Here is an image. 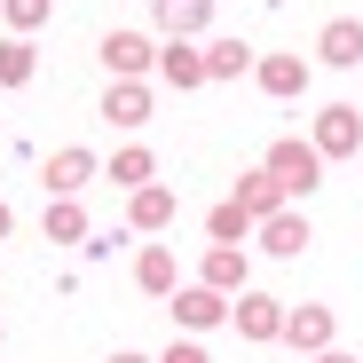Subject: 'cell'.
Returning a JSON list of instances; mask_svg holds the SVG:
<instances>
[{"label": "cell", "instance_id": "obj_26", "mask_svg": "<svg viewBox=\"0 0 363 363\" xmlns=\"http://www.w3.org/2000/svg\"><path fill=\"white\" fill-rule=\"evenodd\" d=\"M111 363H158V355H135V347H118V355H111Z\"/></svg>", "mask_w": 363, "mask_h": 363}, {"label": "cell", "instance_id": "obj_20", "mask_svg": "<svg viewBox=\"0 0 363 363\" xmlns=\"http://www.w3.org/2000/svg\"><path fill=\"white\" fill-rule=\"evenodd\" d=\"M253 229H261V221H253L245 206H237V198H221V206L206 213V237H213V245H245Z\"/></svg>", "mask_w": 363, "mask_h": 363}, {"label": "cell", "instance_id": "obj_2", "mask_svg": "<svg viewBox=\"0 0 363 363\" xmlns=\"http://www.w3.org/2000/svg\"><path fill=\"white\" fill-rule=\"evenodd\" d=\"M284 308L292 300H277V292H237L229 300V324H237V340H284Z\"/></svg>", "mask_w": 363, "mask_h": 363}, {"label": "cell", "instance_id": "obj_19", "mask_svg": "<svg viewBox=\"0 0 363 363\" xmlns=\"http://www.w3.org/2000/svg\"><path fill=\"white\" fill-rule=\"evenodd\" d=\"M40 229H48V245H87V213H79V198H55V206L40 213Z\"/></svg>", "mask_w": 363, "mask_h": 363}, {"label": "cell", "instance_id": "obj_1", "mask_svg": "<svg viewBox=\"0 0 363 363\" xmlns=\"http://www.w3.org/2000/svg\"><path fill=\"white\" fill-rule=\"evenodd\" d=\"M261 166L284 182V198H316V190H324V150H316V143H300V135L269 143V158H261Z\"/></svg>", "mask_w": 363, "mask_h": 363}, {"label": "cell", "instance_id": "obj_9", "mask_svg": "<svg viewBox=\"0 0 363 363\" xmlns=\"http://www.w3.org/2000/svg\"><path fill=\"white\" fill-rule=\"evenodd\" d=\"M103 166H95V150H55L48 166H40V182H48V198H79L87 182H95Z\"/></svg>", "mask_w": 363, "mask_h": 363}, {"label": "cell", "instance_id": "obj_15", "mask_svg": "<svg viewBox=\"0 0 363 363\" xmlns=\"http://www.w3.org/2000/svg\"><path fill=\"white\" fill-rule=\"evenodd\" d=\"M150 16H158L166 40H190V32L213 24V0H150Z\"/></svg>", "mask_w": 363, "mask_h": 363}, {"label": "cell", "instance_id": "obj_16", "mask_svg": "<svg viewBox=\"0 0 363 363\" xmlns=\"http://www.w3.org/2000/svg\"><path fill=\"white\" fill-rule=\"evenodd\" d=\"M135 284H143V292H158V300H174V284H182L174 245H143V253H135Z\"/></svg>", "mask_w": 363, "mask_h": 363}, {"label": "cell", "instance_id": "obj_3", "mask_svg": "<svg viewBox=\"0 0 363 363\" xmlns=\"http://www.w3.org/2000/svg\"><path fill=\"white\" fill-rule=\"evenodd\" d=\"M308 143H316L324 158H355V150H363V111H355V103H324Z\"/></svg>", "mask_w": 363, "mask_h": 363}, {"label": "cell", "instance_id": "obj_5", "mask_svg": "<svg viewBox=\"0 0 363 363\" xmlns=\"http://www.w3.org/2000/svg\"><path fill=\"white\" fill-rule=\"evenodd\" d=\"M174 324L182 332H213V324H229V292H213V284H174Z\"/></svg>", "mask_w": 363, "mask_h": 363}, {"label": "cell", "instance_id": "obj_18", "mask_svg": "<svg viewBox=\"0 0 363 363\" xmlns=\"http://www.w3.org/2000/svg\"><path fill=\"white\" fill-rule=\"evenodd\" d=\"M253 79H261L269 95H308V55H261Z\"/></svg>", "mask_w": 363, "mask_h": 363}, {"label": "cell", "instance_id": "obj_12", "mask_svg": "<svg viewBox=\"0 0 363 363\" xmlns=\"http://www.w3.org/2000/svg\"><path fill=\"white\" fill-rule=\"evenodd\" d=\"M103 118L127 127V135L150 127V87H143V79H111V87H103Z\"/></svg>", "mask_w": 363, "mask_h": 363}, {"label": "cell", "instance_id": "obj_24", "mask_svg": "<svg viewBox=\"0 0 363 363\" xmlns=\"http://www.w3.org/2000/svg\"><path fill=\"white\" fill-rule=\"evenodd\" d=\"M158 363H206V347H198L190 332H182V340H166V355H158Z\"/></svg>", "mask_w": 363, "mask_h": 363}, {"label": "cell", "instance_id": "obj_21", "mask_svg": "<svg viewBox=\"0 0 363 363\" xmlns=\"http://www.w3.org/2000/svg\"><path fill=\"white\" fill-rule=\"evenodd\" d=\"M32 72H40L32 40H24V32H9V40H0V87H32Z\"/></svg>", "mask_w": 363, "mask_h": 363}, {"label": "cell", "instance_id": "obj_17", "mask_svg": "<svg viewBox=\"0 0 363 363\" xmlns=\"http://www.w3.org/2000/svg\"><path fill=\"white\" fill-rule=\"evenodd\" d=\"M261 64V55L245 48V40H237V32H221V40H206V79H245Z\"/></svg>", "mask_w": 363, "mask_h": 363}, {"label": "cell", "instance_id": "obj_8", "mask_svg": "<svg viewBox=\"0 0 363 363\" xmlns=\"http://www.w3.org/2000/svg\"><path fill=\"white\" fill-rule=\"evenodd\" d=\"M103 64H111V79H143V72H158V48L143 32H103Z\"/></svg>", "mask_w": 363, "mask_h": 363}, {"label": "cell", "instance_id": "obj_10", "mask_svg": "<svg viewBox=\"0 0 363 363\" xmlns=\"http://www.w3.org/2000/svg\"><path fill=\"white\" fill-rule=\"evenodd\" d=\"M158 79H166L174 95L206 87V48H190V40H166V48H158Z\"/></svg>", "mask_w": 363, "mask_h": 363}, {"label": "cell", "instance_id": "obj_23", "mask_svg": "<svg viewBox=\"0 0 363 363\" xmlns=\"http://www.w3.org/2000/svg\"><path fill=\"white\" fill-rule=\"evenodd\" d=\"M0 16H9V32H24V40H32V32L55 16V0H0Z\"/></svg>", "mask_w": 363, "mask_h": 363}, {"label": "cell", "instance_id": "obj_13", "mask_svg": "<svg viewBox=\"0 0 363 363\" xmlns=\"http://www.w3.org/2000/svg\"><path fill=\"white\" fill-rule=\"evenodd\" d=\"M198 284H213V292H245V245H206L198 253Z\"/></svg>", "mask_w": 363, "mask_h": 363}, {"label": "cell", "instance_id": "obj_11", "mask_svg": "<svg viewBox=\"0 0 363 363\" xmlns=\"http://www.w3.org/2000/svg\"><path fill=\"white\" fill-rule=\"evenodd\" d=\"M261 245H269L277 261H300V253L316 245V229H308V213H292V206H284V213H269V221H261Z\"/></svg>", "mask_w": 363, "mask_h": 363}, {"label": "cell", "instance_id": "obj_7", "mask_svg": "<svg viewBox=\"0 0 363 363\" xmlns=\"http://www.w3.org/2000/svg\"><path fill=\"white\" fill-rule=\"evenodd\" d=\"M316 64H332V72H355L363 64V16H332L316 32Z\"/></svg>", "mask_w": 363, "mask_h": 363}, {"label": "cell", "instance_id": "obj_14", "mask_svg": "<svg viewBox=\"0 0 363 363\" xmlns=\"http://www.w3.org/2000/svg\"><path fill=\"white\" fill-rule=\"evenodd\" d=\"M237 206H245L253 221H269V213H284L292 198H284V182H277L269 166H253V174H237Z\"/></svg>", "mask_w": 363, "mask_h": 363}, {"label": "cell", "instance_id": "obj_27", "mask_svg": "<svg viewBox=\"0 0 363 363\" xmlns=\"http://www.w3.org/2000/svg\"><path fill=\"white\" fill-rule=\"evenodd\" d=\"M9 229H16V213H9V198H0V237H9Z\"/></svg>", "mask_w": 363, "mask_h": 363}, {"label": "cell", "instance_id": "obj_6", "mask_svg": "<svg viewBox=\"0 0 363 363\" xmlns=\"http://www.w3.org/2000/svg\"><path fill=\"white\" fill-rule=\"evenodd\" d=\"M332 332H340V316L324 308V300H300V308H284V347H300V355H324Z\"/></svg>", "mask_w": 363, "mask_h": 363}, {"label": "cell", "instance_id": "obj_4", "mask_svg": "<svg viewBox=\"0 0 363 363\" xmlns=\"http://www.w3.org/2000/svg\"><path fill=\"white\" fill-rule=\"evenodd\" d=\"M127 221H135V237H166L182 221V198L166 182H143V190H127Z\"/></svg>", "mask_w": 363, "mask_h": 363}, {"label": "cell", "instance_id": "obj_25", "mask_svg": "<svg viewBox=\"0 0 363 363\" xmlns=\"http://www.w3.org/2000/svg\"><path fill=\"white\" fill-rule=\"evenodd\" d=\"M308 363H363V355H340V347H324V355H308Z\"/></svg>", "mask_w": 363, "mask_h": 363}, {"label": "cell", "instance_id": "obj_22", "mask_svg": "<svg viewBox=\"0 0 363 363\" xmlns=\"http://www.w3.org/2000/svg\"><path fill=\"white\" fill-rule=\"evenodd\" d=\"M111 182H118V190H143V182H158V158H150L143 143H127V150H111Z\"/></svg>", "mask_w": 363, "mask_h": 363}]
</instances>
